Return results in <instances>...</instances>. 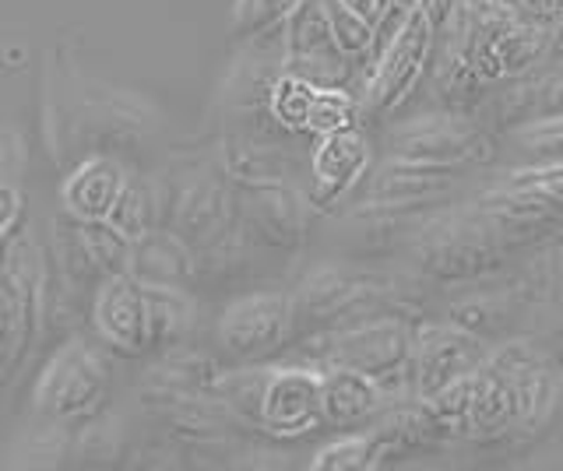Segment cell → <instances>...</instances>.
<instances>
[{"label":"cell","mask_w":563,"mask_h":471,"mask_svg":"<svg viewBox=\"0 0 563 471\" xmlns=\"http://www.w3.org/2000/svg\"><path fill=\"white\" fill-rule=\"evenodd\" d=\"M110 394V366L102 352L85 341H67L35 383L32 405L43 423L75 433L88 418H96Z\"/></svg>","instance_id":"obj_1"},{"label":"cell","mask_w":563,"mask_h":471,"mask_svg":"<svg viewBox=\"0 0 563 471\" xmlns=\"http://www.w3.org/2000/svg\"><path fill=\"white\" fill-rule=\"evenodd\" d=\"M412 257L422 274L437 282H472L493 271L504 257L500 236L489 229V222L475 212L465 215H437L419 229Z\"/></svg>","instance_id":"obj_2"},{"label":"cell","mask_w":563,"mask_h":471,"mask_svg":"<svg viewBox=\"0 0 563 471\" xmlns=\"http://www.w3.org/2000/svg\"><path fill=\"white\" fill-rule=\"evenodd\" d=\"M384 145H387V155H395V159L462 166V169L483 166L497 155L489 127L457 110L419 113L412 120H401V124L387 131Z\"/></svg>","instance_id":"obj_3"},{"label":"cell","mask_w":563,"mask_h":471,"mask_svg":"<svg viewBox=\"0 0 563 471\" xmlns=\"http://www.w3.org/2000/svg\"><path fill=\"white\" fill-rule=\"evenodd\" d=\"M433 46L437 29L427 19V11H405L363 85V110H369L374 116H391L419 89V81L427 78L433 64Z\"/></svg>","instance_id":"obj_4"},{"label":"cell","mask_w":563,"mask_h":471,"mask_svg":"<svg viewBox=\"0 0 563 471\" xmlns=\"http://www.w3.org/2000/svg\"><path fill=\"white\" fill-rule=\"evenodd\" d=\"M296 335L292 300L286 292H254L229 303L219 321V345L240 362L278 356Z\"/></svg>","instance_id":"obj_5"},{"label":"cell","mask_w":563,"mask_h":471,"mask_svg":"<svg viewBox=\"0 0 563 471\" xmlns=\"http://www.w3.org/2000/svg\"><path fill=\"white\" fill-rule=\"evenodd\" d=\"M236 225L246 239L292 250L307 236V208L289 180H233Z\"/></svg>","instance_id":"obj_6"},{"label":"cell","mask_w":563,"mask_h":471,"mask_svg":"<svg viewBox=\"0 0 563 471\" xmlns=\"http://www.w3.org/2000/svg\"><path fill=\"white\" fill-rule=\"evenodd\" d=\"M416 327L405 317H377L342 327L331 335V345L317 352L321 366H349L374 380L398 373L401 366L412 362Z\"/></svg>","instance_id":"obj_7"},{"label":"cell","mask_w":563,"mask_h":471,"mask_svg":"<svg viewBox=\"0 0 563 471\" xmlns=\"http://www.w3.org/2000/svg\"><path fill=\"white\" fill-rule=\"evenodd\" d=\"M352 60L328 25L324 0H299L286 25V71L303 75L317 89H339L349 81Z\"/></svg>","instance_id":"obj_8"},{"label":"cell","mask_w":563,"mask_h":471,"mask_svg":"<svg viewBox=\"0 0 563 471\" xmlns=\"http://www.w3.org/2000/svg\"><path fill=\"white\" fill-rule=\"evenodd\" d=\"M486 345L475 330L462 324H422L416 327L412 370H416V397H430L448 383L475 373L486 359Z\"/></svg>","instance_id":"obj_9"},{"label":"cell","mask_w":563,"mask_h":471,"mask_svg":"<svg viewBox=\"0 0 563 471\" xmlns=\"http://www.w3.org/2000/svg\"><path fill=\"white\" fill-rule=\"evenodd\" d=\"M465 169L462 166H433V162H412V159H387L363 180V204L369 208H395L409 212L427 201L448 198L454 187H462Z\"/></svg>","instance_id":"obj_10"},{"label":"cell","mask_w":563,"mask_h":471,"mask_svg":"<svg viewBox=\"0 0 563 471\" xmlns=\"http://www.w3.org/2000/svg\"><path fill=\"white\" fill-rule=\"evenodd\" d=\"M92 324L99 338L117 348L120 356H141L148 352V306H145V285L131 271L106 274L96 289L92 303Z\"/></svg>","instance_id":"obj_11"},{"label":"cell","mask_w":563,"mask_h":471,"mask_svg":"<svg viewBox=\"0 0 563 471\" xmlns=\"http://www.w3.org/2000/svg\"><path fill=\"white\" fill-rule=\"evenodd\" d=\"M317 423H321V373L303 366L268 370L257 429L272 436H303Z\"/></svg>","instance_id":"obj_12"},{"label":"cell","mask_w":563,"mask_h":471,"mask_svg":"<svg viewBox=\"0 0 563 471\" xmlns=\"http://www.w3.org/2000/svg\"><path fill=\"white\" fill-rule=\"evenodd\" d=\"M369 162H374V152H369V142L360 127L317 137L313 155H310L313 201L321 208L342 201L352 187L366 180Z\"/></svg>","instance_id":"obj_13"},{"label":"cell","mask_w":563,"mask_h":471,"mask_svg":"<svg viewBox=\"0 0 563 471\" xmlns=\"http://www.w3.org/2000/svg\"><path fill=\"white\" fill-rule=\"evenodd\" d=\"M363 289H366L363 278L349 274L345 268H321L307 274L299 289L289 295L296 335H310V330H324V327L334 330L352 313Z\"/></svg>","instance_id":"obj_14"},{"label":"cell","mask_w":563,"mask_h":471,"mask_svg":"<svg viewBox=\"0 0 563 471\" xmlns=\"http://www.w3.org/2000/svg\"><path fill=\"white\" fill-rule=\"evenodd\" d=\"M493 116L504 131L563 116V60H545V67L539 64L536 71L510 78L507 89H500L493 99Z\"/></svg>","instance_id":"obj_15"},{"label":"cell","mask_w":563,"mask_h":471,"mask_svg":"<svg viewBox=\"0 0 563 471\" xmlns=\"http://www.w3.org/2000/svg\"><path fill=\"white\" fill-rule=\"evenodd\" d=\"M532 366V362H528ZM518 373L493 356L475 370V394L468 412V436L475 440H497L510 429H518Z\"/></svg>","instance_id":"obj_16"},{"label":"cell","mask_w":563,"mask_h":471,"mask_svg":"<svg viewBox=\"0 0 563 471\" xmlns=\"http://www.w3.org/2000/svg\"><path fill=\"white\" fill-rule=\"evenodd\" d=\"M553 29L556 25L515 19L507 29H500L497 40H493L483 49V57L475 60V71H479L489 85L493 81H510V78H521L528 71H536L539 64L550 60Z\"/></svg>","instance_id":"obj_17"},{"label":"cell","mask_w":563,"mask_h":471,"mask_svg":"<svg viewBox=\"0 0 563 471\" xmlns=\"http://www.w3.org/2000/svg\"><path fill=\"white\" fill-rule=\"evenodd\" d=\"M128 187V172L120 162L96 155L85 159L60 187V201L70 222H110L113 208Z\"/></svg>","instance_id":"obj_18"},{"label":"cell","mask_w":563,"mask_h":471,"mask_svg":"<svg viewBox=\"0 0 563 471\" xmlns=\"http://www.w3.org/2000/svg\"><path fill=\"white\" fill-rule=\"evenodd\" d=\"M384 391L374 377L349 366H324L321 373V423L334 429H356L380 415Z\"/></svg>","instance_id":"obj_19"},{"label":"cell","mask_w":563,"mask_h":471,"mask_svg":"<svg viewBox=\"0 0 563 471\" xmlns=\"http://www.w3.org/2000/svg\"><path fill=\"white\" fill-rule=\"evenodd\" d=\"M128 271L141 285H187L198 274V254L190 250L184 236L158 225L145 239L134 243Z\"/></svg>","instance_id":"obj_20"},{"label":"cell","mask_w":563,"mask_h":471,"mask_svg":"<svg viewBox=\"0 0 563 471\" xmlns=\"http://www.w3.org/2000/svg\"><path fill=\"white\" fill-rule=\"evenodd\" d=\"M70 247H75V260H81L85 271L99 278L131 268L134 243L117 233L110 222H75L70 225Z\"/></svg>","instance_id":"obj_21"},{"label":"cell","mask_w":563,"mask_h":471,"mask_svg":"<svg viewBox=\"0 0 563 471\" xmlns=\"http://www.w3.org/2000/svg\"><path fill=\"white\" fill-rule=\"evenodd\" d=\"M148 306V341L152 348H176L194 330V300L184 285H145Z\"/></svg>","instance_id":"obj_22"},{"label":"cell","mask_w":563,"mask_h":471,"mask_svg":"<svg viewBox=\"0 0 563 471\" xmlns=\"http://www.w3.org/2000/svg\"><path fill=\"white\" fill-rule=\"evenodd\" d=\"M110 225L117 233H123L131 243L145 239L152 229L163 225V198L155 194V187L148 180H131L123 187V194L110 215Z\"/></svg>","instance_id":"obj_23"},{"label":"cell","mask_w":563,"mask_h":471,"mask_svg":"<svg viewBox=\"0 0 563 471\" xmlns=\"http://www.w3.org/2000/svg\"><path fill=\"white\" fill-rule=\"evenodd\" d=\"M317 99V85L296 71H282L268 92L272 124L286 134H307V116Z\"/></svg>","instance_id":"obj_24"},{"label":"cell","mask_w":563,"mask_h":471,"mask_svg":"<svg viewBox=\"0 0 563 471\" xmlns=\"http://www.w3.org/2000/svg\"><path fill=\"white\" fill-rule=\"evenodd\" d=\"M264 383H268V370H257V366H246V370H229V373H219L216 394L222 405L229 408V415L236 418V423H251V426H261V397H264Z\"/></svg>","instance_id":"obj_25"},{"label":"cell","mask_w":563,"mask_h":471,"mask_svg":"<svg viewBox=\"0 0 563 471\" xmlns=\"http://www.w3.org/2000/svg\"><path fill=\"white\" fill-rule=\"evenodd\" d=\"M560 380L542 356L518 373V429H532L556 401Z\"/></svg>","instance_id":"obj_26"},{"label":"cell","mask_w":563,"mask_h":471,"mask_svg":"<svg viewBox=\"0 0 563 471\" xmlns=\"http://www.w3.org/2000/svg\"><path fill=\"white\" fill-rule=\"evenodd\" d=\"M296 8L299 0H233V32L240 40H272Z\"/></svg>","instance_id":"obj_27"},{"label":"cell","mask_w":563,"mask_h":471,"mask_svg":"<svg viewBox=\"0 0 563 471\" xmlns=\"http://www.w3.org/2000/svg\"><path fill=\"white\" fill-rule=\"evenodd\" d=\"M360 106L363 102L352 92H345V85H339V89H317V99H313L310 116H307V134L328 137V134L356 127Z\"/></svg>","instance_id":"obj_28"},{"label":"cell","mask_w":563,"mask_h":471,"mask_svg":"<svg viewBox=\"0 0 563 471\" xmlns=\"http://www.w3.org/2000/svg\"><path fill=\"white\" fill-rule=\"evenodd\" d=\"M472 394H475V373H468V377H462V380L448 383V388H440V391L430 394V397H422V405H427V412H430L433 429L468 436Z\"/></svg>","instance_id":"obj_29"},{"label":"cell","mask_w":563,"mask_h":471,"mask_svg":"<svg viewBox=\"0 0 563 471\" xmlns=\"http://www.w3.org/2000/svg\"><path fill=\"white\" fill-rule=\"evenodd\" d=\"M384 458L374 433H352L345 440H334L313 453V471H352V468H374V461Z\"/></svg>","instance_id":"obj_30"},{"label":"cell","mask_w":563,"mask_h":471,"mask_svg":"<svg viewBox=\"0 0 563 471\" xmlns=\"http://www.w3.org/2000/svg\"><path fill=\"white\" fill-rule=\"evenodd\" d=\"M510 142L518 145L528 166L539 162H563V116L536 120L518 131H510Z\"/></svg>","instance_id":"obj_31"},{"label":"cell","mask_w":563,"mask_h":471,"mask_svg":"<svg viewBox=\"0 0 563 471\" xmlns=\"http://www.w3.org/2000/svg\"><path fill=\"white\" fill-rule=\"evenodd\" d=\"M324 11H328V25L334 32V40H339V46L345 49L349 60H360L374 49L377 29L369 22H363L356 11H349L342 0H324Z\"/></svg>","instance_id":"obj_32"},{"label":"cell","mask_w":563,"mask_h":471,"mask_svg":"<svg viewBox=\"0 0 563 471\" xmlns=\"http://www.w3.org/2000/svg\"><path fill=\"white\" fill-rule=\"evenodd\" d=\"M78 458H88V461H110L120 453V423L110 415H96L88 418L85 426L75 429V450Z\"/></svg>","instance_id":"obj_33"},{"label":"cell","mask_w":563,"mask_h":471,"mask_svg":"<svg viewBox=\"0 0 563 471\" xmlns=\"http://www.w3.org/2000/svg\"><path fill=\"white\" fill-rule=\"evenodd\" d=\"M510 187H528L536 194L550 198L553 204L563 208V162H539V166H525L518 172H507Z\"/></svg>","instance_id":"obj_34"},{"label":"cell","mask_w":563,"mask_h":471,"mask_svg":"<svg viewBox=\"0 0 563 471\" xmlns=\"http://www.w3.org/2000/svg\"><path fill=\"white\" fill-rule=\"evenodd\" d=\"M25 222V201H22V190L11 187L8 180H0V243L8 236H14L22 229Z\"/></svg>","instance_id":"obj_35"},{"label":"cell","mask_w":563,"mask_h":471,"mask_svg":"<svg viewBox=\"0 0 563 471\" xmlns=\"http://www.w3.org/2000/svg\"><path fill=\"white\" fill-rule=\"evenodd\" d=\"M342 4H345L349 11H356L360 19L369 22L377 32H380V25L398 11V8H395V0H342Z\"/></svg>","instance_id":"obj_36"},{"label":"cell","mask_w":563,"mask_h":471,"mask_svg":"<svg viewBox=\"0 0 563 471\" xmlns=\"http://www.w3.org/2000/svg\"><path fill=\"white\" fill-rule=\"evenodd\" d=\"M14 159H18V142L0 127V180H8V172L14 169Z\"/></svg>","instance_id":"obj_37"},{"label":"cell","mask_w":563,"mask_h":471,"mask_svg":"<svg viewBox=\"0 0 563 471\" xmlns=\"http://www.w3.org/2000/svg\"><path fill=\"white\" fill-rule=\"evenodd\" d=\"M550 60H563V19L553 29V46H550Z\"/></svg>","instance_id":"obj_38"},{"label":"cell","mask_w":563,"mask_h":471,"mask_svg":"<svg viewBox=\"0 0 563 471\" xmlns=\"http://www.w3.org/2000/svg\"><path fill=\"white\" fill-rule=\"evenodd\" d=\"M422 4V0H395V8L398 11H412V8H419Z\"/></svg>","instance_id":"obj_39"}]
</instances>
